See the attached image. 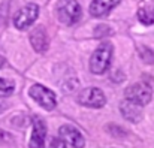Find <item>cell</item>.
I'll return each mask as SVG.
<instances>
[{
	"mask_svg": "<svg viewBox=\"0 0 154 148\" xmlns=\"http://www.w3.org/2000/svg\"><path fill=\"white\" fill-rule=\"evenodd\" d=\"M30 96L35 99L42 108L51 111L55 108L57 105V99H55V94L52 93L50 88L44 87V85H39V84H35L32 85L30 88Z\"/></svg>",
	"mask_w": 154,
	"mask_h": 148,
	"instance_id": "obj_5",
	"label": "cell"
},
{
	"mask_svg": "<svg viewBox=\"0 0 154 148\" xmlns=\"http://www.w3.org/2000/svg\"><path fill=\"white\" fill-rule=\"evenodd\" d=\"M120 111H121L123 117H124L126 120H129L130 123H138V121H141L142 114H141L139 106L135 105V103H132V102H129L127 99L120 103Z\"/></svg>",
	"mask_w": 154,
	"mask_h": 148,
	"instance_id": "obj_11",
	"label": "cell"
},
{
	"mask_svg": "<svg viewBox=\"0 0 154 148\" xmlns=\"http://www.w3.org/2000/svg\"><path fill=\"white\" fill-rule=\"evenodd\" d=\"M38 14H39L38 5L30 3V5L21 8L15 14V17H14V26L17 29H20V30H26V29H29L35 23V20L38 18Z\"/></svg>",
	"mask_w": 154,
	"mask_h": 148,
	"instance_id": "obj_4",
	"label": "cell"
},
{
	"mask_svg": "<svg viewBox=\"0 0 154 148\" xmlns=\"http://www.w3.org/2000/svg\"><path fill=\"white\" fill-rule=\"evenodd\" d=\"M30 42L32 47L35 48L36 52H45L48 48V36L47 32L42 27H36L33 29V32L30 33Z\"/></svg>",
	"mask_w": 154,
	"mask_h": 148,
	"instance_id": "obj_10",
	"label": "cell"
},
{
	"mask_svg": "<svg viewBox=\"0 0 154 148\" xmlns=\"http://www.w3.org/2000/svg\"><path fill=\"white\" fill-rule=\"evenodd\" d=\"M3 63H5V60H3V57H0V67L3 66Z\"/></svg>",
	"mask_w": 154,
	"mask_h": 148,
	"instance_id": "obj_17",
	"label": "cell"
},
{
	"mask_svg": "<svg viewBox=\"0 0 154 148\" xmlns=\"http://www.w3.org/2000/svg\"><path fill=\"white\" fill-rule=\"evenodd\" d=\"M14 88H15V85H14L12 81L0 78V97H8V96H11V94L14 93Z\"/></svg>",
	"mask_w": 154,
	"mask_h": 148,
	"instance_id": "obj_13",
	"label": "cell"
},
{
	"mask_svg": "<svg viewBox=\"0 0 154 148\" xmlns=\"http://www.w3.org/2000/svg\"><path fill=\"white\" fill-rule=\"evenodd\" d=\"M142 51H144V52H141L142 60H144L147 64H153L154 63V52L148 48H142Z\"/></svg>",
	"mask_w": 154,
	"mask_h": 148,
	"instance_id": "obj_14",
	"label": "cell"
},
{
	"mask_svg": "<svg viewBox=\"0 0 154 148\" xmlns=\"http://www.w3.org/2000/svg\"><path fill=\"white\" fill-rule=\"evenodd\" d=\"M112 58V45L109 42L100 44L90 58V70L96 75H102L108 70Z\"/></svg>",
	"mask_w": 154,
	"mask_h": 148,
	"instance_id": "obj_1",
	"label": "cell"
},
{
	"mask_svg": "<svg viewBox=\"0 0 154 148\" xmlns=\"http://www.w3.org/2000/svg\"><path fill=\"white\" fill-rule=\"evenodd\" d=\"M153 96V90L148 84L145 82H138V84H133L130 85L127 90H126V99L138 106L141 105H147Z\"/></svg>",
	"mask_w": 154,
	"mask_h": 148,
	"instance_id": "obj_3",
	"label": "cell"
},
{
	"mask_svg": "<svg viewBox=\"0 0 154 148\" xmlns=\"http://www.w3.org/2000/svg\"><path fill=\"white\" fill-rule=\"evenodd\" d=\"M118 3H120V0H93L91 5H90V14L94 18H103Z\"/></svg>",
	"mask_w": 154,
	"mask_h": 148,
	"instance_id": "obj_8",
	"label": "cell"
},
{
	"mask_svg": "<svg viewBox=\"0 0 154 148\" xmlns=\"http://www.w3.org/2000/svg\"><path fill=\"white\" fill-rule=\"evenodd\" d=\"M8 141H11V135L0 129V142H8Z\"/></svg>",
	"mask_w": 154,
	"mask_h": 148,
	"instance_id": "obj_16",
	"label": "cell"
},
{
	"mask_svg": "<svg viewBox=\"0 0 154 148\" xmlns=\"http://www.w3.org/2000/svg\"><path fill=\"white\" fill-rule=\"evenodd\" d=\"M57 15L58 20L67 26L79 21L82 15V9L76 0H58L57 3Z\"/></svg>",
	"mask_w": 154,
	"mask_h": 148,
	"instance_id": "obj_2",
	"label": "cell"
},
{
	"mask_svg": "<svg viewBox=\"0 0 154 148\" xmlns=\"http://www.w3.org/2000/svg\"><path fill=\"white\" fill-rule=\"evenodd\" d=\"M47 138V127L45 123L39 118L33 120V133L30 138V148H42Z\"/></svg>",
	"mask_w": 154,
	"mask_h": 148,
	"instance_id": "obj_9",
	"label": "cell"
},
{
	"mask_svg": "<svg viewBox=\"0 0 154 148\" xmlns=\"http://www.w3.org/2000/svg\"><path fill=\"white\" fill-rule=\"evenodd\" d=\"M45 148H66V142L61 138H51L50 144Z\"/></svg>",
	"mask_w": 154,
	"mask_h": 148,
	"instance_id": "obj_15",
	"label": "cell"
},
{
	"mask_svg": "<svg viewBox=\"0 0 154 148\" xmlns=\"http://www.w3.org/2000/svg\"><path fill=\"white\" fill-rule=\"evenodd\" d=\"M58 138H61L64 142H67L72 148H84V136L73 127V126H69V124H64L58 129Z\"/></svg>",
	"mask_w": 154,
	"mask_h": 148,
	"instance_id": "obj_7",
	"label": "cell"
},
{
	"mask_svg": "<svg viewBox=\"0 0 154 148\" xmlns=\"http://www.w3.org/2000/svg\"><path fill=\"white\" fill-rule=\"evenodd\" d=\"M138 17H139V21L144 23L145 26L154 24V8H142L138 12Z\"/></svg>",
	"mask_w": 154,
	"mask_h": 148,
	"instance_id": "obj_12",
	"label": "cell"
},
{
	"mask_svg": "<svg viewBox=\"0 0 154 148\" xmlns=\"http://www.w3.org/2000/svg\"><path fill=\"white\" fill-rule=\"evenodd\" d=\"M79 102L88 108H102L106 102L105 94L102 93V90L96 88V87H90V88H84L79 93Z\"/></svg>",
	"mask_w": 154,
	"mask_h": 148,
	"instance_id": "obj_6",
	"label": "cell"
}]
</instances>
